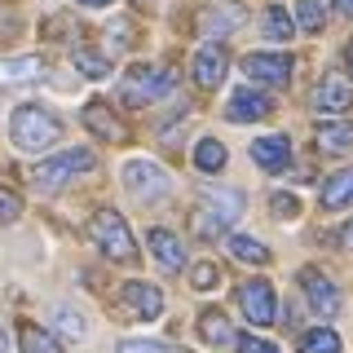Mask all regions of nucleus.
Returning <instances> with one entry per match:
<instances>
[{"label": "nucleus", "instance_id": "f257e3e1", "mask_svg": "<svg viewBox=\"0 0 353 353\" xmlns=\"http://www.w3.org/2000/svg\"><path fill=\"white\" fill-rule=\"evenodd\" d=\"M9 137L18 150H49L62 137V119L44 106H18L9 119Z\"/></svg>", "mask_w": 353, "mask_h": 353}, {"label": "nucleus", "instance_id": "f03ea898", "mask_svg": "<svg viewBox=\"0 0 353 353\" xmlns=\"http://www.w3.org/2000/svg\"><path fill=\"white\" fill-rule=\"evenodd\" d=\"M88 239L97 243V252L110 261H119V265H128V261H137V243H132V230H128V221L115 212V208H97L93 221H88Z\"/></svg>", "mask_w": 353, "mask_h": 353}, {"label": "nucleus", "instance_id": "7ed1b4c3", "mask_svg": "<svg viewBox=\"0 0 353 353\" xmlns=\"http://www.w3.org/2000/svg\"><path fill=\"white\" fill-rule=\"evenodd\" d=\"M172 84H176V71H172V66L137 62L124 75V84H119V97H124L128 106H150V102H159V97H168Z\"/></svg>", "mask_w": 353, "mask_h": 353}, {"label": "nucleus", "instance_id": "20e7f679", "mask_svg": "<svg viewBox=\"0 0 353 353\" xmlns=\"http://www.w3.org/2000/svg\"><path fill=\"white\" fill-rule=\"evenodd\" d=\"M239 216H243V194L239 190H208L203 208L190 216V225H194L199 239H216V234H225Z\"/></svg>", "mask_w": 353, "mask_h": 353}, {"label": "nucleus", "instance_id": "39448f33", "mask_svg": "<svg viewBox=\"0 0 353 353\" xmlns=\"http://www.w3.org/2000/svg\"><path fill=\"white\" fill-rule=\"evenodd\" d=\"M124 185L137 203H159V199H168V190H172V176L154 159H128L124 163Z\"/></svg>", "mask_w": 353, "mask_h": 353}, {"label": "nucleus", "instance_id": "423d86ee", "mask_svg": "<svg viewBox=\"0 0 353 353\" xmlns=\"http://www.w3.org/2000/svg\"><path fill=\"white\" fill-rule=\"evenodd\" d=\"M93 168V150H62V154H53V159H44L36 172H31V181H36V190H62L71 176H80Z\"/></svg>", "mask_w": 353, "mask_h": 353}, {"label": "nucleus", "instance_id": "0eeeda50", "mask_svg": "<svg viewBox=\"0 0 353 353\" xmlns=\"http://www.w3.org/2000/svg\"><path fill=\"white\" fill-rule=\"evenodd\" d=\"M239 309L252 327H270L279 318V296H274V287L265 279H252V283L239 287Z\"/></svg>", "mask_w": 353, "mask_h": 353}, {"label": "nucleus", "instance_id": "6e6552de", "mask_svg": "<svg viewBox=\"0 0 353 353\" xmlns=\"http://www.w3.org/2000/svg\"><path fill=\"white\" fill-rule=\"evenodd\" d=\"M119 301H124V314H132L137 323H154L163 314V292L150 283H124Z\"/></svg>", "mask_w": 353, "mask_h": 353}, {"label": "nucleus", "instance_id": "1a4fd4ad", "mask_svg": "<svg viewBox=\"0 0 353 353\" xmlns=\"http://www.w3.org/2000/svg\"><path fill=\"white\" fill-rule=\"evenodd\" d=\"M301 287H305L309 309H314V314H323V318H336L340 314V292H336V283H331L323 270H301Z\"/></svg>", "mask_w": 353, "mask_h": 353}, {"label": "nucleus", "instance_id": "9d476101", "mask_svg": "<svg viewBox=\"0 0 353 353\" xmlns=\"http://www.w3.org/2000/svg\"><path fill=\"white\" fill-rule=\"evenodd\" d=\"M243 71H248L252 80L270 84V88H283L292 80V58H287V53H248V58H243Z\"/></svg>", "mask_w": 353, "mask_h": 353}, {"label": "nucleus", "instance_id": "9b49d317", "mask_svg": "<svg viewBox=\"0 0 353 353\" xmlns=\"http://www.w3.org/2000/svg\"><path fill=\"white\" fill-rule=\"evenodd\" d=\"M248 22V14H243L239 5H208V9H199V31L203 36H234V31Z\"/></svg>", "mask_w": 353, "mask_h": 353}, {"label": "nucleus", "instance_id": "f8f14e48", "mask_svg": "<svg viewBox=\"0 0 353 353\" xmlns=\"http://www.w3.org/2000/svg\"><path fill=\"white\" fill-rule=\"evenodd\" d=\"M252 159H256L265 172H287V163H292V141H287L283 132H274V137H256V141H252Z\"/></svg>", "mask_w": 353, "mask_h": 353}, {"label": "nucleus", "instance_id": "ddd939ff", "mask_svg": "<svg viewBox=\"0 0 353 353\" xmlns=\"http://www.w3.org/2000/svg\"><path fill=\"white\" fill-rule=\"evenodd\" d=\"M225 66H230L225 49H216V44H203V49L194 53V84H199V88H216L221 80H225Z\"/></svg>", "mask_w": 353, "mask_h": 353}, {"label": "nucleus", "instance_id": "4468645a", "mask_svg": "<svg viewBox=\"0 0 353 353\" xmlns=\"http://www.w3.org/2000/svg\"><path fill=\"white\" fill-rule=\"evenodd\" d=\"M199 336H203V345H212V349H234L239 331L230 327V318L221 314V309H203V314H199Z\"/></svg>", "mask_w": 353, "mask_h": 353}, {"label": "nucleus", "instance_id": "2eb2a0df", "mask_svg": "<svg viewBox=\"0 0 353 353\" xmlns=\"http://www.w3.org/2000/svg\"><path fill=\"white\" fill-rule=\"evenodd\" d=\"M270 97L265 93H256V88H239L234 97H230V106H225V115L230 119H239V124H248V119H265L270 115Z\"/></svg>", "mask_w": 353, "mask_h": 353}, {"label": "nucleus", "instance_id": "dca6fc26", "mask_svg": "<svg viewBox=\"0 0 353 353\" xmlns=\"http://www.w3.org/2000/svg\"><path fill=\"white\" fill-rule=\"evenodd\" d=\"M84 124L93 128L97 137H106V141H124V137H128L124 124H119V115H115L106 102H88V106H84Z\"/></svg>", "mask_w": 353, "mask_h": 353}, {"label": "nucleus", "instance_id": "f3484780", "mask_svg": "<svg viewBox=\"0 0 353 353\" xmlns=\"http://www.w3.org/2000/svg\"><path fill=\"white\" fill-rule=\"evenodd\" d=\"M150 252H154V261L163 265V270H181L185 265V248H181V239L172 234V230H150Z\"/></svg>", "mask_w": 353, "mask_h": 353}, {"label": "nucleus", "instance_id": "a211bd4d", "mask_svg": "<svg viewBox=\"0 0 353 353\" xmlns=\"http://www.w3.org/2000/svg\"><path fill=\"white\" fill-rule=\"evenodd\" d=\"M349 102H353V88L345 84V75H327L318 84V97H314L318 110H349Z\"/></svg>", "mask_w": 353, "mask_h": 353}, {"label": "nucleus", "instance_id": "6ab92c4d", "mask_svg": "<svg viewBox=\"0 0 353 353\" xmlns=\"http://www.w3.org/2000/svg\"><path fill=\"white\" fill-rule=\"evenodd\" d=\"M31 80H44V62L40 58H9L0 62V84H31Z\"/></svg>", "mask_w": 353, "mask_h": 353}, {"label": "nucleus", "instance_id": "aec40b11", "mask_svg": "<svg viewBox=\"0 0 353 353\" xmlns=\"http://www.w3.org/2000/svg\"><path fill=\"white\" fill-rule=\"evenodd\" d=\"M225 248H230L234 261H248V265H265V261H270V248H265L261 239H248V234H230Z\"/></svg>", "mask_w": 353, "mask_h": 353}, {"label": "nucleus", "instance_id": "412c9836", "mask_svg": "<svg viewBox=\"0 0 353 353\" xmlns=\"http://www.w3.org/2000/svg\"><path fill=\"white\" fill-rule=\"evenodd\" d=\"M345 203H353V168H345V172H336L331 181L323 185V208H345Z\"/></svg>", "mask_w": 353, "mask_h": 353}, {"label": "nucleus", "instance_id": "4be33fe9", "mask_svg": "<svg viewBox=\"0 0 353 353\" xmlns=\"http://www.w3.org/2000/svg\"><path fill=\"white\" fill-rule=\"evenodd\" d=\"M194 168L208 172V176L221 172V168H225V146H221L216 137H203V141L194 146Z\"/></svg>", "mask_w": 353, "mask_h": 353}, {"label": "nucleus", "instance_id": "5701e85b", "mask_svg": "<svg viewBox=\"0 0 353 353\" xmlns=\"http://www.w3.org/2000/svg\"><path fill=\"white\" fill-rule=\"evenodd\" d=\"M18 340H22V353H62V345L49 336V331H40L36 323H22L18 327Z\"/></svg>", "mask_w": 353, "mask_h": 353}, {"label": "nucleus", "instance_id": "b1692460", "mask_svg": "<svg viewBox=\"0 0 353 353\" xmlns=\"http://www.w3.org/2000/svg\"><path fill=\"white\" fill-rule=\"evenodd\" d=\"M318 146L331 150V154H340V150H349L353 146V128L349 124H318Z\"/></svg>", "mask_w": 353, "mask_h": 353}, {"label": "nucleus", "instance_id": "393cba45", "mask_svg": "<svg viewBox=\"0 0 353 353\" xmlns=\"http://www.w3.org/2000/svg\"><path fill=\"white\" fill-rule=\"evenodd\" d=\"M301 353H340V336L327 327H314L301 336Z\"/></svg>", "mask_w": 353, "mask_h": 353}, {"label": "nucleus", "instance_id": "a878e982", "mask_svg": "<svg viewBox=\"0 0 353 353\" xmlns=\"http://www.w3.org/2000/svg\"><path fill=\"white\" fill-rule=\"evenodd\" d=\"M261 31H265V36H270V40H292V18H287V9H279V5H274V9H265V18H261Z\"/></svg>", "mask_w": 353, "mask_h": 353}, {"label": "nucleus", "instance_id": "bb28decb", "mask_svg": "<svg viewBox=\"0 0 353 353\" xmlns=\"http://www.w3.org/2000/svg\"><path fill=\"white\" fill-rule=\"evenodd\" d=\"M75 66H80L88 80H106V75H110V62H106L97 49H84V44L75 49Z\"/></svg>", "mask_w": 353, "mask_h": 353}, {"label": "nucleus", "instance_id": "cd10ccee", "mask_svg": "<svg viewBox=\"0 0 353 353\" xmlns=\"http://www.w3.org/2000/svg\"><path fill=\"white\" fill-rule=\"evenodd\" d=\"M296 22H301L305 31H323L327 14H323V5H318V0H301V5H296Z\"/></svg>", "mask_w": 353, "mask_h": 353}, {"label": "nucleus", "instance_id": "c85d7f7f", "mask_svg": "<svg viewBox=\"0 0 353 353\" xmlns=\"http://www.w3.org/2000/svg\"><path fill=\"white\" fill-rule=\"evenodd\" d=\"M53 323H58V331H66V336H75V340H80L84 336V318L80 314H71V309H53Z\"/></svg>", "mask_w": 353, "mask_h": 353}, {"label": "nucleus", "instance_id": "c756f323", "mask_svg": "<svg viewBox=\"0 0 353 353\" xmlns=\"http://www.w3.org/2000/svg\"><path fill=\"white\" fill-rule=\"evenodd\" d=\"M22 216V199L9 190V185H0V225H5V221H18Z\"/></svg>", "mask_w": 353, "mask_h": 353}, {"label": "nucleus", "instance_id": "7c9ffc66", "mask_svg": "<svg viewBox=\"0 0 353 353\" xmlns=\"http://www.w3.org/2000/svg\"><path fill=\"white\" fill-rule=\"evenodd\" d=\"M190 283L199 287V292H212V287L221 283V270H216L212 261H203V265H194V279H190Z\"/></svg>", "mask_w": 353, "mask_h": 353}, {"label": "nucleus", "instance_id": "2f4dec72", "mask_svg": "<svg viewBox=\"0 0 353 353\" xmlns=\"http://www.w3.org/2000/svg\"><path fill=\"white\" fill-rule=\"evenodd\" d=\"M119 353H172L163 340H119Z\"/></svg>", "mask_w": 353, "mask_h": 353}, {"label": "nucleus", "instance_id": "473e14b6", "mask_svg": "<svg viewBox=\"0 0 353 353\" xmlns=\"http://www.w3.org/2000/svg\"><path fill=\"white\" fill-rule=\"evenodd\" d=\"M234 349L239 353H279V345H270V340H261V336H239Z\"/></svg>", "mask_w": 353, "mask_h": 353}, {"label": "nucleus", "instance_id": "72a5a7b5", "mask_svg": "<svg viewBox=\"0 0 353 353\" xmlns=\"http://www.w3.org/2000/svg\"><path fill=\"white\" fill-rule=\"evenodd\" d=\"M301 208H296V194H274V216H283V221H292Z\"/></svg>", "mask_w": 353, "mask_h": 353}, {"label": "nucleus", "instance_id": "f704fd0d", "mask_svg": "<svg viewBox=\"0 0 353 353\" xmlns=\"http://www.w3.org/2000/svg\"><path fill=\"white\" fill-rule=\"evenodd\" d=\"M336 9H340L345 18H353V0H336Z\"/></svg>", "mask_w": 353, "mask_h": 353}, {"label": "nucleus", "instance_id": "c9c22d12", "mask_svg": "<svg viewBox=\"0 0 353 353\" xmlns=\"http://www.w3.org/2000/svg\"><path fill=\"white\" fill-rule=\"evenodd\" d=\"M340 239H345V248H353V221H349L345 230H340Z\"/></svg>", "mask_w": 353, "mask_h": 353}, {"label": "nucleus", "instance_id": "e433bc0d", "mask_svg": "<svg viewBox=\"0 0 353 353\" xmlns=\"http://www.w3.org/2000/svg\"><path fill=\"white\" fill-rule=\"evenodd\" d=\"M80 5H93V9H102V5H110V0H80Z\"/></svg>", "mask_w": 353, "mask_h": 353}, {"label": "nucleus", "instance_id": "4c0bfd02", "mask_svg": "<svg viewBox=\"0 0 353 353\" xmlns=\"http://www.w3.org/2000/svg\"><path fill=\"white\" fill-rule=\"evenodd\" d=\"M349 71H353V40H349Z\"/></svg>", "mask_w": 353, "mask_h": 353}, {"label": "nucleus", "instance_id": "58836bf2", "mask_svg": "<svg viewBox=\"0 0 353 353\" xmlns=\"http://www.w3.org/2000/svg\"><path fill=\"white\" fill-rule=\"evenodd\" d=\"M5 349H9V345H5V331H0V353H5Z\"/></svg>", "mask_w": 353, "mask_h": 353}]
</instances>
